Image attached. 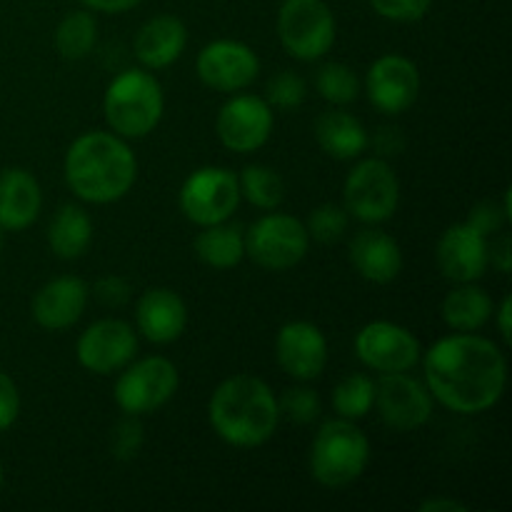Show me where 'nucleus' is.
I'll use <instances>...</instances> for the list:
<instances>
[{
    "label": "nucleus",
    "instance_id": "1",
    "mask_svg": "<svg viewBox=\"0 0 512 512\" xmlns=\"http://www.w3.org/2000/svg\"><path fill=\"white\" fill-rule=\"evenodd\" d=\"M430 395L453 413L475 415L493 408L505 393L508 363L498 345L473 333L438 340L425 353Z\"/></svg>",
    "mask_w": 512,
    "mask_h": 512
},
{
    "label": "nucleus",
    "instance_id": "2",
    "mask_svg": "<svg viewBox=\"0 0 512 512\" xmlns=\"http://www.w3.org/2000/svg\"><path fill=\"white\" fill-rule=\"evenodd\" d=\"M135 178L138 160L120 135L93 130L73 140L65 155L68 188L85 203H115L130 193Z\"/></svg>",
    "mask_w": 512,
    "mask_h": 512
},
{
    "label": "nucleus",
    "instance_id": "3",
    "mask_svg": "<svg viewBox=\"0 0 512 512\" xmlns=\"http://www.w3.org/2000/svg\"><path fill=\"white\" fill-rule=\"evenodd\" d=\"M208 418L218 438L228 445L258 448L278 430V398L255 375H233L215 388Z\"/></svg>",
    "mask_w": 512,
    "mask_h": 512
},
{
    "label": "nucleus",
    "instance_id": "4",
    "mask_svg": "<svg viewBox=\"0 0 512 512\" xmlns=\"http://www.w3.org/2000/svg\"><path fill=\"white\" fill-rule=\"evenodd\" d=\"M163 88L153 73L125 70L105 90L103 113L110 130L120 138H145L163 118Z\"/></svg>",
    "mask_w": 512,
    "mask_h": 512
},
{
    "label": "nucleus",
    "instance_id": "5",
    "mask_svg": "<svg viewBox=\"0 0 512 512\" xmlns=\"http://www.w3.org/2000/svg\"><path fill=\"white\" fill-rule=\"evenodd\" d=\"M370 463V440L353 420H328L310 448V473L325 488H348Z\"/></svg>",
    "mask_w": 512,
    "mask_h": 512
},
{
    "label": "nucleus",
    "instance_id": "6",
    "mask_svg": "<svg viewBox=\"0 0 512 512\" xmlns=\"http://www.w3.org/2000/svg\"><path fill=\"white\" fill-rule=\"evenodd\" d=\"M278 38L293 58L313 63L335 43V15L325 0H283Z\"/></svg>",
    "mask_w": 512,
    "mask_h": 512
},
{
    "label": "nucleus",
    "instance_id": "7",
    "mask_svg": "<svg viewBox=\"0 0 512 512\" xmlns=\"http://www.w3.org/2000/svg\"><path fill=\"white\" fill-rule=\"evenodd\" d=\"M343 208L363 223H385L400 203V183L385 160L368 158L355 165L345 178Z\"/></svg>",
    "mask_w": 512,
    "mask_h": 512
},
{
    "label": "nucleus",
    "instance_id": "8",
    "mask_svg": "<svg viewBox=\"0 0 512 512\" xmlns=\"http://www.w3.org/2000/svg\"><path fill=\"white\" fill-rule=\"evenodd\" d=\"M310 235L293 215L270 213L245 233V255L265 270H290L308 255Z\"/></svg>",
    "mask_w": 512,
    "mask_h": 512
},
{
    "label": "nucleus",
    "instance_id": "9",
    "mask_svg": "<svg viewBox=\"0 0 512 512\" xmlns=\"http://www.w3.org/2000/svg\"><path fill=\"white\" fill-rule=\"evenodd\" d=\"M178 390V368L168 358H143L128 363L115 383V403L128 415L155 413Z\"/></svg>",
    "mask_w": 512,
    "mask_h": 512
},
{
    "label": "nucleus",
    "instance_id": "10",
    "mask_svg": "<svg viewBox=\"0 0 512 512\" xmlns=\"http://www.w3.org/2000/svg\"><path fill=\"white\" fill-rule=\"evenodd\" d=\"M240 185L238 175L228 168H200L180 188V210L190 223L215 225L225 223L238 210Z\"/></svg>",
    "mask_w": 512,
    "mask_h": 512
},
{
    "label": "nucleus",
    "instance_id": "11",
    "mask_svg": "<svg viewBox=\"0 0 512 512\" xmlns=\"http://www.w3.org/2000/svg\"><path fill=\"white\" fill-rule=\"evenodd\" d=\"M355 353L375 373H408L420 360V343L403 325L373 320L355 335Z\"/></svg>",
    "mask_w": 512,
    "mask_h": 512
},
{
    "label": "nucleus",
    "instance_id": "12",
    "mask_svg": "<svg viewBox=\"0 0 512 512\" xmlns=\"http://www.w3.org/2000/svg\"><path fill=\"white\" fill-rule=\"evenodd\" d=\"M388 428L408 433L423 428L433 415V395L428 385L405 373H383L375 383V403Z\"/></svg>",
    "mask_w": 512,
    "mask_h": 512
},
{
    "label": "nucleus",
    "instance_id": "13",
    "mask_svg": "<svg viewBox=\"0 0 512 512\" xmlns=\"http://www.w3.org/2000/svg\"><path fill=\"white\" fill-rule=\"evenodd\" d=\"M220 143L233 153H253L268 143L273 133V110L258 95H233L215 120Z\"/></svg>",
    "mask_w": 512,
    "mask_h": 512
},
{
    "label": "nucleus",
    "instance_id": "14",
    "mask_svg": "<svg viewBox=\"0 0 512 512\" xmlns=\"http://www.w3.org/2000/svg\"><path fill=\"white\" fill-rule=\"evenodd\" d=\"M200 80L218 93L245 90L260 73V60L250 45L238 40H213L198 53Z\"/></svg>",
    "mask_w": 512,
    "mask_h": 512
},
{
    "label": "nucleus",
    "instance_id": "15",
    "mask_svg": "<svg viewBox=\"0 0 512 512\" xmlns=\"http://www.w3.org/2000/svg\"><path fill=\"white\" fill-rule=\"evenodd\" d=\"M138 335L125 320H98L78 340V363L95 375H110L133 363Z\"/></svg>",
    "mask_w": 512,
    "mask_h": 512
},
{
    "label": "nucleus",
    "instance_id": "16",
    "mask_svg": "<svg viewBox=\"0 0 512 512\" xmlns=\"http://www.w3.org/2000/svg\"><path fill=\"white\" fill-rule=\"evenodd\" d=\"M365 93L370 103L385 115H400L418 100V65L405 55H383L375 60L365 78Z\"/></svg>",
    "mask_w": 512,
    "mask_h": 512
},
{
    "label": "nucleus",
    "instance_id": "17",
    "mask_svg": "<svg viewBox=\"0 0 512 512\" xmlns=\"http://www.w3.org/2000/svg\"><path fill=\"white\" fill-rule=\"evenodd\" d=\"M438 268L453 283H475L483 278L490 265L488 235L475 230L473 225H450L438 243Z\"/></svg>",
    "mask_w": 512,
    "mask_h": 512
},
{
    "label": "nucleus",
    "instance_id": "18",
    "mask_svg": "<svg viewBox=\"0 0 512 512\" xmlns=\"http://www.w3.org/2000/svg\"><path fill=\"white\" fill-rule=\"evenodd\" d=\"M278 363L290 378L315 380L328 365V340L323 330L305 320H293L283 325L275 338Z\"/></svg>",
    "mask_w": 512,
    "mask_h": 512
},
{
    "label": "nucleus",
    "instance_id": "19",
    "mask_svg": "<svg viewBox=\"0 0 512 512\" xmlns=\"http://www.w3.org/2000/svg\"><path fill=\"white\" fill-rule=\"evenodd\" d=\"M135 320L145 340L155 345H168L183 335L188 325V308L175 290L150 288L140 295Z\"/></svg>",
    "mask_w": 512,
    "mask_h": 512
},
{
    "label": "nucleus",
    "instance_id": "20",
    "mask_svg": "<svg viewBox=\"0 0 512 512\" xmlns=\"http://www.w3.org/2000/svg\"><path fill=\"white\" fill-rule=\"evenodd\" d=\"M88 305V285L75 275H63L35 293L33 318L45 330H65L80 320Z\"/></svg>",
    "mask_w": 512,
    "mask_h": 512
},
{
    "label": "nucleus",
    "instance_id": "21",
    "mask_svg": "<svg viewBox=\"0 0 512 512\" xmlns=\"http://www.w3.org/2000/svg\"><path fill=\"white\" fill-rule=\"evenodd\" d=\"M350 263L368 283L388 285L403 270V253L383 230H360L350 243Z\"/></svg>",
    "mask_w": 512,
    "mask_h": 512
},
{
    "label": "nucleus",
    "instance_id": "22",
    "mask_svg": "<svg viewBox=\"0 0 512 512\" xmlns=\"http://www.w3.org/2000/svg\"><path fill=\"white\" fill-rule=\"evenodd\" d=\"M188 45V30L175 15H155L135 35V55L150 70L173 65Z\"/></svg>",
    "mask_w": 512,
    "mask_h": 512
},
{
    "label": "nucleus",
    "instance_id": "23",
    "mask_svg": "<svg viewBox=\"0 0 512 512\" xmlns=\"http://www.w3.org/2000/svg\"><path fill=\"white\" fill-rule=\"evenodd\" d=\"M40 205L43 193L28 170L8 168L0 173V228L25 230L35 223Z\"/></svg>",
    "mask_w": 512,
    "mask_h": 512
},
{
    "label": "nucleus",
    "instance_id": "24",
    "mask_svg": "<svg viewBox=\"0 0 512 512\" xmlns=\"http://www.w3.org/2000/svg\"><path fill=\"white\" fill-rule=\"evenodd\" d=\"M315 140L335 160L358 158L370 145L365 125L345 110H328L320 115L315 123Z\"/></svg>",
    "mask_w": 512,
    "mask_h": 512
},
{
    "label": "nucleus",
    "instance_id": "25",
    "mask_svg": "<svg viewBox=\"0 0 512 512\" xmlns=\"http://www.w3.org/2000/svg\"><path fill=\"white\" fill-rule=\"evenodd\" d=\"M90 240H93V220L80 205H63L50 220L48 245L58 258H80L90 248Z\"/></svg>",
    "mask_w": 512,
    "mask_h": 512
},
{
    "label": "nucleus",
    "instance_id": "26",
    "mask_svg": "<svg viewBox=\"0 0 512 512\" xmlns=\"http://www.w3.org/2000/svg\"><path fill=\"white\" fill-rule=\"evenodd\" d=\"M195 253L208 268L228 270L245 258V233L240 225L225 223L205 225L193 243Z\"/></svg>",
    "mask_w": 512,
    "mask_h": 512
},
{
    "label": "nucleus",
    "instance_id": "27",
    "mask_svg": "<svg viewBox=\"0 0 512 512\" xmlns=\"http://www.w3.org/2000/svg\"><path fill=\"white\" fill-rule=\"evenodd\" d=\"M493 315V300L483 288L473 283H460L453 293L443 300V320L448 328L458 333H473L480 330Z\"/></svg>",
    "mask_w": 512,
    "mask_h": 512
},
{
    "label": "nucleus",
    "instance_id": "28",
    "mask_svg": "<svg viewBox=\"0 0 512 512\" xmlns=\"http://www.w3.org/2000/svg\"><path fill=\"white\" fill-rule=\"evenodd\" d=\"M98 40V23L88 10H73L55 30V48L65 60L88 58Z\"/></svg>",
    "mask_w": 512,
    "mask_h": 512
},
{
    "label": "nucleus",
    "instance_id": "29",
    "mask_svg": "<svg viewBox=\"0 0 512 512\" xmlns=\"http://www.w3.org/2000/svg\"><path fill=\"white\" fill-rule=\"evenodd\" d=\"M240 198L253 203L260 210H275L285 198V183L273 168L248 165L238 178Z\"/></svg>",
    "mask_w": 512,
    "mask_h": 512
},
{
    "label": "nucleus",
    "instance_id": "30",
    "mask_svg": "<svg viewBox=\"0 0 512 512\" xmlns=\"http://www.w3.org/2000/svg\"><path fill=\"white\" fill-rule=\"evenodd\" d=\"M375 403V383L363 373H353L333 390V408L340 418L360 420L370 413Z\"/></svg>",
    "mask_w": 512,
    "mask_h": 512
},
{
    "label": "nucleus",
    "instance_id": "31",
    "mask_svg": "<svg viewBox=\"0 0 512 512\" xmlns=\"http://www.w3.org/2000/svg\"><path fill=\"white\" fill-rule=\"evenodd\" d=\"M315 88L333 105H350L360 95V80L345 63H325L315 75Z\"/></svg>",
    "mask_w": 512,
    "mask_h": 512
},
{
    "label": "nucleus",
    "instance_id": "32",
    "mask_svg": "<svg viewBox=\"0 0 512 512\" xmlns=\"http://www.w3.org/2000/svg\"><path fill=\"white\" fill-rule=\"evenodd\" d=\"M305 230H308L310 238L320 240V243H335L348 230V210L333 203L320 205L308 215Z\"/></svg>",
    "mask_w": 512,
    "mask_h": 512
},
{
    "label": "nucleus",
    "instance_id": "33",
    "mask_svg": "<svg viewBox=\"0 0 512 512\" xmlns=\"http://www.w3.org/2000/svg\"><path fill=\"white\" fill-rule=\"evenodd\" d=\"M143 425H140L138 415L125 413L123 420L115 423V428L110 430V455L120 463H128L143 448Z\"/></svg>",
    "mask_w": 512,
    "mask_h": 512
},
{
    "label": "nucleus",
    "instance_id": "34",
    "mask_svg": "<svg viewBox=\"0 0 512 512\" xmlns=\"http://www.w3.org/2000/svg\"><path fill=\"white\" fill-rule=\"evenodd\" d=\"M278 410L290 423L308 425L320 415V398L310 388H290L278 400Z\"/></svg>",
    "mask_w": 512,
    "mask_h": 512
},
{
    "label": "nucleus",
    "instance_id": "35",
    "mask_svg": "<svg viewBox=\"0 0 512 512\" xmlns=\"http://www.w3.org/2000/svg\"><path fill=\"white\" fill-rule=\"evenodd\" d=\"M308 95V88H305V80L300 78L293 70H280L278 75H273L268 83V105H275V108L293 110L298 108L300 103Z\"/></svg>",
    "mask_w": 512,
    "mask_h": 512
},
{
    "label": "nucleus",
    "instance_id": "36",
    "mask_svg": "<svg viewBox=\"0 0 512 512\" xmlns=\"http://www.w3.org/2000/svg\"><path fill=\"white\" fill-rule=\"evenodd\" d=\"M370 8L393 23H418L430 13L433 0H368Z\"/></svg>",
    "mask_w": 512,
    "mask_h": 512
},
{
    "label": "nucleus",
    "instance_id": "37",
    "mask_svg": "<svg viewBox=\"0 0 512 512\" xmlns=\"http://www.w3.org/2000/svg\"><path fill=\"white\" fill-rule=\"evenodd\" d=\"M508 220L510 218L505 215V210L498 208L493 200H488V203L475 205V208L470 210V215H468V220H465V223L473 225V228L480 230L483 235H490V233H498V230L503 228Z\"/></svg>",
    "mask_w": 512,
    "mask_h": 512
},
{
    "label": "nucleus",
    "instance_id": "38",
    "mask_svg": "<svg viewBox=\"0 0 512 512\" xmlns=\"http://www.w3.org/2000/svg\"><path fill=\"white\" fill-rule=\"evenodd\" d=\"M18 413H20L18 388H15L13 378L0 370V433L8 430L10 425L18 420Z\"/></svg>",
    "mask_w": 512,
    "mask_h": 512
},
{
    "label": "nucleus",
    "instance_id": "39",
    "mask_svg": "<svg viewBox=\"0 0 512 512\" xmlns=\"http://www.w3.org/2000/svg\"><path fill=\"white\" fill-rule=\"evenodd\" d=\"M95 298L103 305H108V308H118V305H123L130 298V288L118 275H108V278L95 283Z\"/></svg>",
    "mask_w": 512,
    "mask_h": 512
},
{
    "label": "nucleus",
    "instance_id": "40",
    "mask_svg": "<svg viewBox=\"0 0 512 512\" xmlns=\"http://www.w3.org/2000/svg\"><path fill=\"white\" fill-rule=\"evenodd\" d=\"M490 260H493V265L500 270V273H510V268H512V240L508 238V235H503L500 240H495L493 248H490Z\"/></svg>",
    "mask_w": 512,
    "mask_h": 512
},
{
    "label": "nucleus",
    "instance_id": "41",
    "mask_svg": "<svg viewBox=\"0 0 512 512\" xmlns=\"http://www.w3.org/2000/svg\"><path fill=\"white\" fill-rule=\"evenodd\" d=\"M80 3L90 10H98V13H125L143 0H80Z\"/></svg>",
    "mask_w": 512,
    "mask_h": 512
},
{
    "label": "nucleus",
    "instance_id": "42",
    "mask_svg": "<svg viewBox=\"0 0 512 512\" xmlns=\"http://www.w3.org/2000/svg\"><path fill=\"white\" fill-rule=\"evenodd\" d=\"M420 512H468V505L453 498H430L420 503Z\"/></svg>",
    "mask_w": 512,
    "mask_h": 512
},
{
    "label": "nucleus",
    "instance_id": "43",
    "mask_svg": "<svg viewBox=\"0 0 512 512\" xmlns=\"http://www.w3.org/2000/svg\"><path fill=\"white\" fill-rule=\"evenodd\" d=\"M510 315H512V298L510 295H505L503 303H500V308H498V330H500V335L505 338V343H512Z\"/></svg>",
    "mask_w": 512,
    "mask_h": 512
},
{
    "label": "nucleus",
    "instance_id": "44",
    "mask_svg": "<svg viewBox=\"0 0 512 512\" xmlns=\"http://www.w3.org/2000/svg\"><path fill=\"white\" fill-rule=\"evenodd\" d=\"M0 488H3V465H0Z\"/></svg>",
    "mask_w": 512,
    "mask_h": 512
},
{
    "label": "nucleus",
    "instance_id": "45",
    "mask_svg": "<svg viewBox=\"0 0 512 512\" xmlns=\"http://www.w3.org/2000/svg\"><path fill=\"white\" fill-rule=\"evenodd\" d=\"M0 248H3V228H0Z\"/></svg>",
    "mask_w": 512,
    "mask_h": 512
}]
</instances>
